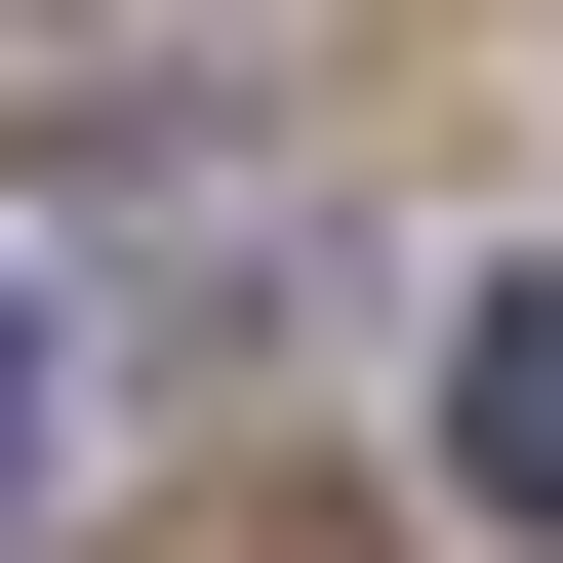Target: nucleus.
<instances>
[{
	"label": "nucleus",
	"mask_w": 563,
	"mask_h": 563,
	"mask_svg": "<svg viewBox=\"0 0 563 563\" xmlns=\"http://www.w3.org/2000/svg\"><path fill=\"white\" fill-rule=\"evenodd\" d=\"M443 483L563 563V282H443Z\"/></svg>",
	"instance_id": "obj_1"
},
{
	"label": "nucleus",
	"mask_w": 563,
	"mask_h": 563,
	"mask_svg": "<svg viewBox=\"0 0 563 563\" xmlns=\"http://www.w3.org/2000/svg\"><path fill=\"white\" fill-rule=\"evenodd\" d=\"M41 443H81V322L0 282V563H41Z\"/></svg>",
	"instance_id": "obj_2"
}]
</instances>
